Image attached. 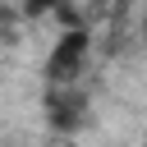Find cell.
<instances>
[{
	"instance_id": "7a4b0ae2",
	"label": "cell",
	"mask_w": 147,
	"mask_h": 147,
	"mask_svg": "<svg viewBox=\"0 0 147 147\" xmlns=\"http://www.w3.org/2000/svg\"><path fill=\"white\" fill-rule=\"evenodd\" d=\"M83 110H87V96L78 87H51L46 92V119H51V129H60V133L78 129L83 124Z\"/></svg>"
},
{
	"instance_id": "3957f363",
	"label": "cell",
	"mask_w": 147,
	"mask_h": 147,
	"mask_svg": "<svg viewBox=\"0 0 147 147\" xmlns=\"http://www.w3.org/2000/svg\"><path fill=\"white\" fill-rule=\"evenodd\" d=\"M64 0H18V14L23 18H46V14H55Z\"/></svg>"
},
{
	"instance_id": "6da1fadb",
	"label": "cell",
	"mask_w": 147,
	"mask_h": 147,
	"mask_svg": "<svg viewBox=\"0 0 147 147\" xmlns=\"http://www.w3.org/2000/svg\"><path fill=\"white\" fill-rule=\"evenodd\" d=\"M87 55H92V32L87 28H64L55 37L51 55H46V83L51 87H74V78L83 74Z\"/></svg>"
},
{
	"instance_id": "277c9868",
	"label": "cell",
	"mask_w": 147,
	"mask_h": 147,
	"mask_svg": "<svg viewBox=\"0 0 147 147\" xmlns=\"http://www.w3.org/2000/svg\"><path fill=\"white\" fill-rule=\"evenodd\" d=\"M142 147H147V142H142Z\"/></svg>"
}]
</instances>
